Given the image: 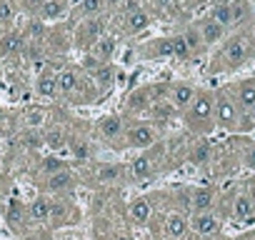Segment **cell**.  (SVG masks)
<instances>
[{
	"label": "cell",
	"mask_w": 255,
	"mask_h": 240,
	"mask_svg": "<svg viewBox=\"0 0 255 240\" xmlns=\"http://www.w3.org/2000/svg\"><path fill=\"white\" fill-rule=\"evenodd\" d=\"M30 218L35 220V223H50V215H53V200L50 198H45V195H40V198H35L33 203H30Z\"/></svg>",
	"instance_id": "19"
},
{
	"label": "cell",
	"mask_w": 255,
	"mask_h": 240,
	"mask_svg": "<svg viewBox=\"0 0 255 240\" xmlns=\"http://www.w3.org/2000/svg\"><path fill=\"white\" fill-rule=\"evenodd\" d=\"M123 20H125V23H123V30H125L128 35H140V33L148 30V25H150V15H148L143 8L128 13Z\"/></svg>",
	"instance_id": "10"
},
{
	"label": "cell",
	"mask_w": 255,
	"mask_h": 240,
	"mask_svg": "<svg viewBox=\"0 0 255 240\" xmlns=\"http://www.w3.org/2000/svg\"><path fill=\"white\" fill-rule=\"evenodd\" d=\"M75 183V173L73 170H68V168H63L60 173H55V175H50L48 178V190H68L70 185Z\"/></svg>",
	"instance_id": "26"
},
{
	"label": "cell",
	"mask_w": 255,
	"mask_h": 240,
	"mask_svg": "<svg viewBox=\"0 0 255 240\" xmlns=\"http://www.w3.org/2000/svg\"><path fill=\"white\" fill-rule=\"evenodd\" d=\"M153 103V98H150V88L145 85V88H140V90H135L130 98H128V105H130L133 110H140V108H148Z\"/></svg>",
	"instance_id": "30"
},
{
	"label": "cell",
	"mask_w": 255,
	"mask_h": 240,
	"mask_svg": "<svg viewBox=\"0 0 255 240\" xmlns=\"http://www.w3.org/2000/svg\"><path fill=\"white\" fill-rule=\"evenodd\" d=\"M23 43H25V38L20 33H5L3 38H0V55H15V53H20Z\"/></svg>",
	"instance_id": "25"
},
{
	"label": "cell",
	"mask_w": 255,
	"mask_h": 240,
	"mask_svg": "<svg viewBox=\"0 0 255 240\" xmlns=\"http://www.w3.org/2000/svg\"><path fill=\"white\" fill-rule=\"evenodd\" d=\"M35 93H38V98H43V100L58 98V95H60V93H58V73L50 70V68H45V70L38 75V80H35Z\"/></svg>",
	"instance_id": "8"
},
{
	"label": "cell",
	"mask_w": 255,
	"mask_h": 240,
	"mask_svg": "<svg viewBox=\"0 0 255 240\" xmlns=\"http://www.w3.org/2000/svg\"><path fill=\"white\" fill-rule=\"evenodd\" d=\"M90 78H93V85L98 88V93H108L113 88V83H115V70H113L110 63H103Z\"/></svg>",
	"instance_id": "18"
},
{
	"label": "cell",
	"mask_w": 255,
	"mask_h": 240,
	"mask_svg": "<svg viewBox=\"0 0 255 240\" xmlns=\"http://www.w3.org/2000/svg\"><path fill=\"white\" fill-rule=\"evenodd\" d=\"M255 58V35L253 33H238L228 40H223L220 50L215 53L210 63V73H230L245 65Z\"/></svg>",
	"instance_id": "1"
},
{
	"label": "cell",
	"mask_w": 255,
	"mask_h": 240,
	"mask_svg": "<svg viewBox=\"0 0 255 240\" xmlns=\"http://www.w3.org/2000/svg\"><path fill=\"white\" fill-rule=\"evenodd\" d=\"M65 145H68V135H65L63 128H48V130L43 133V148L58 153V150H63Z\"/></svg>",
	"instance_id": "24"
},
{
	"label": "cell",
	"mask_w": 255,
	"mask_h": 240,
	"mask_svg": "<svg viewBox=\"0 0 255 240\" xmlns=\"http://www.w3.org/2000/svg\"><path fill=\"white\" fill-rule=\"evenodd\" d=\"M73 215V208L65 203V200H53V215H50V223L58 228V225H65V223H73L70 220Z\"/></svg>",
	"instance_id": "27"
},
{
	"label": "cell",
	"mask_w": 255,
	"mask_h": 240,
	"mask_svg": "<svg viewBox=\"0 0 255 240\" xmlns=\"http://www.w3.org/2000/svg\"><path fill=\"white\" fill-rule=\"evenodd\" d=\"M3 120H5V113H3V110H0V125H3Z\"/></svg>",
	"instance_id": "47"
},
{
	"label": "cell",
	"mask_w": 255,
	"mask_h": 240,
	"mask_svg": "<svg viewBox=\"0 0 255 240\" xmlns=\"http://www.w3.org/2000/svg\"><path fill=\"white\" fill-rule=\"evenodd\" d=\"M105 0H80V13L83 18H98L105 10Z\"/></svg>",
	"instance_id": "32"
},
{
	"label": "cell",
	"mask_w": 255,
	"mask_h": 240,
	"mask_svg": "<svg viewBox=\"0 0 255 240\" xmlns=\"http://www.w3.org/2000/svg\"><path fill=\"white\" fill-rule=\"evenodd\" d=\"M115 50H118V40L113 35H103L98 43H93V48L88 50L90 55H95L100 63H110L115 58Z\"/></svg>",
	"instance_id": "13"
},
{
	"label": "cell",
	"mask_w": 255,
	"mask_h": 240,
	"mask_svg": "<svg viewBox=\"0 0 255 240\" xmlns=\"http://www.w3.org/2000/svg\"><path fill=\"white\" fill-rule=\"evenodd\" d=\"M98 128H100L103 138L115 140V138L125 135V120L120 115H105V118H100V125Z\"/></svg>",
	"instance_id": "14"
},
{
	"label": "cell",
	"mask_w": 255,
	"mask_h": 240,
	"mask_svg": "<svg viewBox=\"0 0 255 240\" xmlns=\"http://www.w3.org/2000/svg\"><path fill=\"white\" fill-rule=\"evenodd\" d=\"M213 203H215V195L210 188H195L193 190V198H190V205L195 213H208L213 210Z\"/></svg>",
	"instance_id": "22"
},
{
	"label": "cell",
	"mask_w": 255,
	"mask_h": 240,
	"mask_svg": "<svg viewBox=\"0 0 255 240\" xmlns=\"http://www.w3.org/2000/svg\"><path fill=\"white\" fill-rule=\"evenodd\" d=\"M63 168H65V165H63V160H60V158H55V155H50V158H45V160L40 163V170H43V173H48V178H50V175H55V173H60Z\"/></svg>",
	"instance_id": "36"
},
{
	"label": "cell",
	"mask_w": 255,
	"mask_h": 240,
	"mask_svg": "<svg viewBox=\"0 0 255 240\" xmlns=\"http://www.w3.org/2000/svg\"><path fill=\"white\" fill-rule=\"evenodd\" d=\"M250 200H253V205H255V178H250L248 183H245V190H243Z\"/></svg>",
	"instance_id": "42"
},
{
	"label": "cell",
	"mask_w": 255,
	"mask_h": 240,
	"mask_svg": "<svg viewBox=\"0 0 255 240\" xmlns=\"http://www.w3.org/2000/svg\"><path fill=\"white\" fill-rule=\"evenodd\" d=\"M80 80H83V78L78 75L75 68H63V70H58V93L65 95V98H73L75 90H78V85H80Z\"/></svg>",
	"instance_id": "11"
},
{
	"label": "cell",
	"mask_w": 255,
	"mask_h": 240,
	"mask_svg": "<svg viewBox=\"0 0 255 240\" xmlns=\"http://www.w3.org/2000/svg\"><path fill=\"white\" fill-rule=\"evenodd\" d=\"M68 8H70V0H48V3L40 8V20H45V23H50V20H58V18H63L65 13H68Z\"/></svg>",
	"instance_id": "21"
},
{
	"label": "cell",
	"mask_w": 255,
	"mask_h": 240,
	"mask_svg": "<svg viewBox=\"0 0 255 240\" xmlns=\"http://www.w3.org/2000/svg\"><path fill=\"white\" fill-rule=\"evenodd\" d=\"M208 155H210V148H208V143H203V145L193 153V163H195V165H203V163L208 160Z\"/></svg>",
	"instance_id": "41"
},
{
	"label": "cell",
	"mask_w": 255,
	"mask_h": 240,
	"mask_svg": "<svg viewBox=\"0 0 255 240\" xmlns=\"http://www.w3.org/2000/svg\"><path fill=\"white\" fill-rule=\"evenodd\" d=\"M190 55H193V53H190V48H188L185 38H183V35H175V38H173V58L185 60V58H190Z\"/></svg>",
	"instance_id": "35"
},
{
	"label": "cell",
	"mask_w": 255,
	"mask_h": 240,
	"mask_svg": "<svg viewBox=\"0 0 255 240\" xmlns=\"http://www.w3.org/2000/svg\"><path fill=\"white\" fill-rule=\"evenodd\" d=\"M120 173H123L120 165H100L95 175H98L100 183H115V180L120 178Z\"/></svg>",
	"instance_id": "34"
},
{
	"label": "cell",
	"mask_w": 255,
	"mask_h": 240,
	"mask_svg": "<svg viewBox=\"0 0 255 240\" xmlns=\"http://www.w3.org/2000/svg\"><path fill=\"white\" fill-rule=\"evenodd\" d=\"M195 93H198V88H195L193 83L180 80V83L170 85V105H173L178 113H185V110L190 108V103H193Z\"/></svg>",
	"instance_id": "6"
},
{
	"label": "cell",
	"mask_w": 255,
	"mask_h": 240,
	"mask_svg": "<svg viewBox=\"0 0 255 240\" xmlns=\"http://www.w3.org/2000/svg\"><path fill=\"white\" fill-rule=\"evenodd\" d=\"M190 228H193L198 235H215V233L220 230V220H218V215H215L213 210H208V213H193Z\"/></svg>",
	"instance_id": "9"
},
{
	"label": "cell",
	"mask_w": 255,
	"mask_h": 240,
	"mask_svg": "<svg viewBox=\"0 0 255 240\" xmlns=\"http://www.w3.org/2000/svg\"><path fill=\"white\" fill-rule=\"evenodd\" d=\"M195 30H198V35H200V40H203V45H218V43H223L225 40V35H228V28H223V25H218L215 20H210V18H203L198 25H193Z\"/></svg>",
	"instance_id": "7"
},
{
	"label": "cell",
	"mask_w": 255,
	"mask_h": 240,
	"mask_svg": "<svg viewBox=\"0 0 255 240\" xmlns=\"http://www.w3.org/2000/svg\"><path fill=\"white\" fill-rule=\"evenodd\" d=\"M75 158H80V160L88 158V148H85V145H78V148H75Z\"/></svg>",
	"instance_id": "43"
},
{
	"label": "cell",
	"mask_w": 255,
	"mask_h": 240,
	"mask_svg": "<svg viewBox=\"0 0 255 240\" xmlns=\"http://www.w3.org/2000/svg\"><path fill=\"white\" fill-rule=\"evenodd\" d=\"M105 3H108V5H110V3H120V0H105Z\"/></svg>",
	"instance_id": "48"
},
{
	"label": "cell",
	"mask_w": 255,
	"mask_h": 240,
	"mask_svg": "<svg viewBox=\"0 0 255 240\" xmlns=\"http://www.w3.org/2000/svg\"><path fill=\"white\" fill-rule=\"evenodd\" d=\"M148 240H160V238H148Z\"/></svg>",
	"instance_id": "49"
},
{
	"label": "cell",
	"mask_w": 255,
	"mask_h": 240,
	"mask_svg": "<svg viewBox=\"0 0 255 240\" xmlns=\"http://www.w3.org/2000/svg\"><path fill=\"white\" fill-rule=\"evenodd\" d=\"M208 18L215 20L218 25H223V28H230V3H218V5L210 10Z\"/></svg>",
	"instance_id": "31"
},
{
	"label": "cell",
	"mask_w": 255,
	"mask_h": 240,
	"mask_svg": "<svg viewBox=\"0 0 255 240\" xmlns=\"http://www.w3.org/2000/svg\"><path fill=\"white\" fill-rule=\"evenodd\" d=\"M150 55H155V58H173V38H158V40H153V45L150 48H145Z\"/></svg>",
	"instance_id": "29"
},
{
	"label": "cell",
	"mask_w": 255,
	"mask_h": 240,
	"mask_svg": "<svg viewBox=\"0 0 255 240\" xmlns=\"http://www.w3.org/2000/svg\"><path fill=\"white\" fill-rule=\"evenodd\" d=\"M215 128L228 130V133H248V130H253L250 115L238 105L233 90H228V88L215 93Z\"/></svg>",
	"instance_id": "2"
},
{
	"label": "cell",
	"mask_w": 255,
	"mask_h": 240,
	"mask_svg": "<svg viewBox=\"0 0 255 240\" xmlns=\"http://www.w3.org/2000/svg\"><path fill=\"white\" fill-rule=\"evenodd\" d=\"M115 240H135L133 235H115Z\"/></svg>",
	"instance_id": "46"
},
{
	"label": "cell",
	"mask_w": 255,
	"mask_h": 240,
	"mask_svg": "<svg viewBox=\"0 0 255 240\" xmlns=\"http://www.w3.org/2000/svg\"><path fill=\"white\" fill-rule=\"evenodd\" d=\"M248 115H250V123H253V128H255V105L248 110Z\"/></svg>",
	"instance_id": "45"
},
{
	"label": "cell",
	"mask_w": 255,
	"mask_h": 240,
	"mask_svg": "<svg viewBox=\"0 0 255 240\" xmlns=\"http://www.w3.org/2000/svg\"><path fill=\"white\" fill-rule=\"evenodd\" d=\"M250 168H255V148H250V153H248V160H245Z\"/></svg>",
	"instance_id": "44"
},
{
	"label": "cell",
	"mask_w": 255,
	"mask_h": 240,
	"mask_svg": "<svg viewBox=\"0 0 255 240\" xmlns=\"http://www.w3.org/2000/svg\"><path fill=\"white\" fill-rule=\"evenodd\" d=\"M20 218H23V210H20L18 200H10V203H8V220H10L13 225H18Z\"/></svg>",
	"instance_id": "39"
},
{
	"label": "cell",
	"mask_w": 255,
	"mask_h": 240,
	"mask_svg": "<svg viewBox=\"0 0 255 240\" xmlns=\"http://www.w3.org/2000/svg\"><path fill=\"white\" fill-rule=\"evenodd\" d=\"M80 65H83V70H88V73L93 75V73H95V70H98V68H100L103 63H100V60H98L95 55H90V53H85V58H83V63H80Z\"/></svg>",
	"instance_id": "40"
},
{
	"label": "cell",
	"mask_w": 255,
	"mask_h": 240,
	"mask_svg": "<svg viewBox=\"0 0 255 240\" xmlns=\"http://www.w3.org/2000/svg\"><path fill=\"white\" fill-rule=\"evenodd\" d=\"M165 235L170 238V240H180L185 233H188V218L185 215H180V213H170L168 218H165Z\"/></svg>",
	"instance_id": "17"
},
{
	"label": "cell",
	"mask_w": 255,
	"mask_h": 240,
	"mask_svg": "<svg viewBox=\"0 0 255 240\" xmlns=\"http://www.w3.org/2000/svg\"><path fill=\"white\" fill-rule=\"evenodd\" d=\"M48 120H50V115H48V110L40 108V105H30V108L23 113V125H25L28 130H38V128H43Z\"/></svg>",
	"instance_id": "16"
},
{
	"label": "cell",
	"mask_w": 255,
	"mask_h": 240,
	"mask_svg": "<svg viewBox=\"0 0 255 240\" xmlns=\"http://www.w3.org/2000/svg\"><path fill=\"white\" fill-rule=\"evenodd\" d=\"M15 13H18V0H0V23L15 20Z\"/></svg>",
	"instance_id": "33"
},
{
	"label": "cell",
	"mask_w": 255,
	"mask_h": 240,
	"mask_svg": "<svg viewBox=\"0 0 255 240\" xmlns=\"http://www.w3.org/2000/svg\"><path fill=\"white\" fill-rule=\"evenodd\" d=\"M48 3V0H18V5L28 13H40V8Z\"/></svg>",
	"instance_id": "38"
},
{
	"label": "cell",
	"mask_w": 255,
	"mask_h": 240,
	"mask_svg": "<svg viewBox=\"0 0 255 240\" xmlns=\"http://www.w3.org/2000/svg\"><path fill=\"white\" fill-rule=\"evenodd\" d=\"M250 15H253L250 0H230V28H238V25L248 23Z\"/></svg>",
	"instance_id": "15"
},
{
	"label": "cell",
	"mask_w": 255,
	"mask_h": 240,
	"mask_svg": "<svg viewBox=\"0 0 255 240\" xmlns=\"http://www.w3.org/2000/svg\"><path fill=\"white\" fill-rule=\"evenodd\" d=\"M233 215H235L238 220H245V223H250V220L255 218V205H253V200H250L245 193H238V195L233 198Z\"/></svg>",
	"instance_id": "20"
},
{
	"label": "cell",
	"mask_w": 255,
	"mask_h": 240,
	"mask_svg": "<svg viewBox=\"0 0 255 240\" xmlns=\"http://www.w3.org/2000/svg\"><path fill=\"white\" fill-rule=\"evenodd\" d=\"M235 100H238V105L248 113L253 105H255V78H245V80H240L238 85H235Z\"/></svg>",
	"instance_id": "12"
},
{
	"label": "cell",
	"mask_w": 255,
	"mask_h": 240,
	"mask_svg": "<svg viewBox=\"0 0 255 240\" xmlns=\"http://www.w3.org/2000/svg\"><path fill=\"white\" fill-rule=\"evenodd\" d=\"M128 213H130V220H133V223L143 225V223L150 220V215H153V205H150L148 198H138V200L130 203V210H128Z\"/></svg>",
	"instance_id": "23"
},
{
	"label": "cell",
	"mask_w": 255,
	"mask_h": 240,
	"mask_svg": "<svg viewBox=\"0 0 255 240\" xmlns=\"http://www.w3.org/2000/svg\"><path fill=\"white\" fill-rule=\"evenodd\" d=\"M183 38H185V43H188V48H190V53H198L200 48H205L195 28H190V30H185V33H183Z\"/></svg>",
	"instance_id": "37"
},
{
	"label": "cell",
	"mask_w": 255,
	"mask_h": 240,
	"mask_svg": "<svg viewBox=\"0 0 255 240\" xmlns=\"http://www.w3.org/2000/svg\"><path fill=\"white\" fill-rule=\"evenodd\" d=\"M130 173L135 178H150L153 175V158L150 155H138L133 163H130Z\"/></svg>",
	"instance_id": "28"
},
{
	"label": "cell",
	"mask_w": 255,
	"mask_h": 240,
	"mask_svg": "<svg viewBox=\"0 0 255 240\" xmlns=\"http://www.w3.org/2000/svg\"><path fill=\"white\" fill-rule=\"evenodd\" d=\"M105 35V20L98 15V18H83L80 25L75 28V43L80 48H93V43H98L100 38Z\"/></svg>",
	"instance_id": "4"
},
{
	"label": "cell",
	"mask_w": 255,
	"mask_h": 240,
	"mask_svg": "<svg viewBox=\"0 0 255 240\" xmlns=\"http://www.w3.org/2000/svg\"><path fill=\"white\" fill-rule=\"evenodd\" d=\"M125 143L130 145V148H138V150H148L150 145H155L158 143V128L155 125H150V123H138V125H133V128H128L125 130Z\"/></svg>",
	"instance_id": "5"
},
{
	"label": "cell",
	"mask_w": 255,
	"mask_h": 240,
	"mask_svg": "<svg viewBox=\"0 0 255 240\" xmlns=\"http://www.w3.org/2000/svg\"><path fill=\"white\" fill-rule=\"evenodd\" d=\"M185 125L198 135H205L215 128V93L210 90L195 93L190 108L185 110Z\"/></svg>",
	"instance_id": "3"
}]
</instances>
